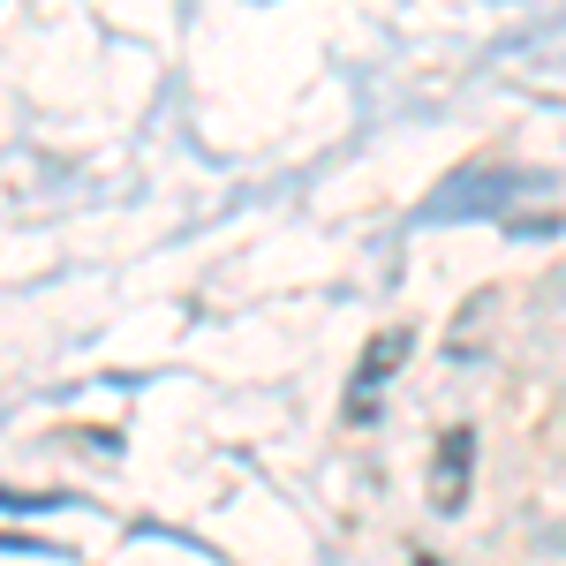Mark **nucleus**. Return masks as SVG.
Segmentation results:
<instances>
[{
    "label": "nucleus",
    "instance_id": "1",
    "mask_svg": "<svg viewBox=\"0 0 566 566\" xmlns=\"http://www.w3.org/2000/svg\"><path fill=\"white\" fill-rule=\"evenodd\" d=\"M461 476H469V431H453V461L438 453V506H461Z\"/></svg>",
    "mask_w": 566,
    "mask_h": 566
},
{
    "label": "nucleus",
    "instance_id": "2",
    "mask_svg": "<svg viewBox=\"0 0 566 566\" xmlns=\"http://www.w3.org/2000/svg\"><path fill=\"white\" fill-rule=\"evenodd\" d=\"M400 355H408V333H392V340H378V348H370V363H363V392L378 386V378H392V363H400Z\"/></svg>",
    "mask_w": 566,
    "mask_h": 566
}]
</instances>
